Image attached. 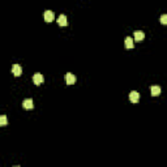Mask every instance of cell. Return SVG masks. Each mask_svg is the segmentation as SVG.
<instances>
[{
    "mask_svg": "<svg viewBox=\"0 0 167 167\" xmlns=\"http://www.w3.org/2000/svg\"><path fill=\"white\" fill-rule=\"evenodd\" d=\"M44 81V77L42 73H35L34 76H33V82L35 84V85H40V84H43Z\"/></svg>",
    "mask_w": 167,
    "mask_h": 167,
    "instance_id": "1",
    "label": "cell"
},
{
    "mask_svg": "<svg viewBox=\"0 0 167 167\" xmlns=\"http://www.w3.org/2000/svg\"><path fill=\"white\" fill-rule=\"evenodd\" d=\"M76 76H74L73 73H71V72H68V73L65 74V82L68 84V85H73L74 82H76Z\"/></svg>",
    "mask_w": 167,
    "mask_h": 167,
    "instance_id": "2",
    "label": "cell"
},
{
    "mask_svg": "<svg viewBox=\"0 0 167 167\" xmlns=\"http://www.w3.org/2000/svg\"><path fill=\"white\" fill-rule=\"evenodd\" d=\"M129 99H131V102H132V103H137L140 101V93H139V91H136V90L131 91Z\"/></svg>",
    "mask_w": 167,
    "mask_h": 167,
    "instance_id": "3",
    "label": "cell"
},
{
    "mask_svg": "<svg viewBox=\"0 0 167 167\" xmlns=\"http://www.w3.org/2000/svg\"><path fill=\"white\" fill-rule=\"evenodd\" d=\"M12 73L15 74L16 77L21 76V74H22V68H21V65H19V64H13V67H12Z\"/></svg>",
    "mask_w": 167,
    "mask_h": 167,
    "instance_id": "4",
    "label": "cell"
},
{
    "mask_svg": "<svg viewBox=\"0 0 167 167\" xmlns=\"http://www.w3.org/2000/svg\"><path fill=\"white\" fill-rule=\"evenodd\" d=\"M54 19H55V15H54L52 11H46L44 12V21L51 22V21H54Z\"/></svg>",
    "mask_w": 167,
    "mask_h": 167,
    "instance_id": "5",
    "label": "cell"
},
{
    "mask_svg": "<svg viewBox=\"0 0 167 167\" xmlns=\"http://www.w3.org/2000/svg\"><path fill=\"white\" fill-rule=\"evenodd\" d=\"M22 106H24V108H26V110H31V108L34 107V103H33V99H30V98L25 99L24 102H22Z\"/></svg>",
    "mask_w": 167,
    "mask_h": 167,
    "instance_id": "6",
    "label": "cell"
},
{
    "mask_svg": "<svg viewBox=\"0 0 167 167\" xmlns=\"http://www.w3.org/2000/svg\"><path fill=\"white\" fill-rule=\"evenodd\" d=\"M58 24H59L60 26H67V25H68L67 16H65V15H60L59 17H58Z\"/></svg>",
    "mask_w": 167,
    "mask_h": 167,
    "instance_id": "7",
    "label": "cell"
},
{
    "mask_svg": "<svg viewBox=\"0 0 167 167\" xmlns=\"http://www.w3.org/2000/svg\"><path fill=\"white\" fill-rule=\"evenodd\" d=\"M144 38H145L144 31H141V30H136V31H135V40H136V42H139V40H142Z\"/></svg>",
    "mask_w": 167,
    "mask_h": 167,
    "instance_id": "8",
    "label": "cell"
},
{
    "mask_svg": "<svg viewBox=\"0 0 167 167\" xmlns=\"http://www.w3.org/2000/svg\"><path fill=\"white\" fill-rule=\"evenodd\" d=\"M152 95L153 97H158L159 94H161V91H162V89H161V86H157V85H154V86H152Z\"/></svg>",
    "mask_w": 167,
    "mask_h": 167,
    "instance_id": "9",
    "label": "cell"
},
{
    "mask_svg": "<svg viewBox=\"0 0 167 167\" xmlns=\"http://www.w3.org/2000/svg\"><path fill=\"white\" fill-rule=\"evenodd\" d=\"M124 44H125V47H127V48H133V46H135V43H133V38H131V37H125Z\"/></svg>",
    "mask_w": 167,
    "mask_h": 167,
    "instance_id": "10",
    "label": "cell"
},
{
    "mask_svg": "<svg viewBox=\"0 0 167 167\" xmlns=\"http://www.w3.org/2000/svg\"><path fill=\"white\" fill-rule=\"evenodd\" d=\"M7 123H8L7 116H5V115H1V116H0V125H1V127H5Z\"/></svg>",
    "mask_w": 167,
    "mask_h": 167,
    "instance_id": "11",
    "label": "cell"
},
{
    "mask_svg": "<svg viewBox=\"0 0 167 167\" xmlns=\"http://www.w3.org/2000/svg\"><path fill=\"white\" fill-rule=\"evenodd\" d=\"M159 21H161L163 25H167V15H162L161 19H159Z\"/></svg>",
    "mask_w": 167,
    "mask_h": 167,
    "instance_id": "12",
    "label": "cell"
},
{
    "mask_svg": "<svg viewBox=\"0 0 167 167\" xmlns=\"http://www.w3.org/2000/svg\"><path fill=\"white\" fill-rule=\"evenodd\" d=\"M13 167H20V166H13Z\"/></svg>",
    "mask_w": 167,
    "mask_h": 167,
    "instance_id": "13",
    "label": "cell"
}]
</instances>
